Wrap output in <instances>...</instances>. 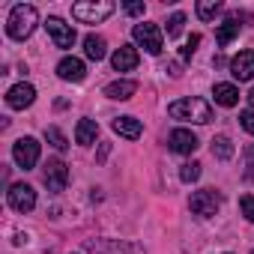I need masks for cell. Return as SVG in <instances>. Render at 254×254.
<instances>
[{
    "label": "cell",
    "instance_id": "cell-31",
    "mask_svg": "<svg viewBox=\"0 0 254 254\" xmlns=\"http://www.w3.org/2000/svg\"><path fill=\"white\" fill-rule=\"evenodd\" d=\"M248 108H251V111H254V90H251V93H248Z\"/></svg>",
    "mask_w": 254,
    "mask_h": 254
},
{
    "label": "cell",
    "instance_id": "cell-8",
    "mask_svg": "<svg viewBox=\"0 0 254 254\" xmlns=\"http://www.w3.org/2000/svg\"><path fill=\"white\" fill-rule=\"evenodd\" d=\"M6 197H9V206H12L15 212H30V209L36 206V191H33V186H27V183H15V186L6 191Z\"/></svg>",
    "mask_w": 254,
    "mask_h": 254
},
{
    "label": "cell",
    "instance_id": "cell-23",
    "mask_svg": "<svg viewBox=\"0 0 254 254\" xmlns=\"http://www.w3.org/2000/svg\"><path fill=\"white\" fill-rule=\"evenodd\" d=\"M45 141H48L54 150H60V153H66V150H69V141H66V135L57 129V126H48V129H45Z\"/></svg>",
    "mask_w": 254,
    "mask_h": 254
},
{
    "label": "cell",
    "instance_id": "cell-4",
    "mask_svg": "<svg viewBox=\"0 0 254 254\" xmlns=\"http://www.w3.org/2000/svg\"><path fill=\"white\" fill-rule=\"evenodd\" d=\"M132 36H135V42L147 51V54H162V48H165V42H162V30L156 27V24H135L132 27Z\"/></svg>",
    "mask_w": 254,
    "mask_h": 254
},
{
    "label": "cell",
    "instance_id": "cell-21",
    "mask_svg": "<svg viewBox=\"0 0 254 254\" xmlns=\"http://www.w3.org/2000/svg\"><path fill=\"white\" fill-rule=\"evenodd\" d=\"M212 156L221 159V162H230L233 159V141L227 135H215L212 138Z\"/></svg>",
    "mask_w": 254,
    "mask_h": 254
},
{
    "label": "cell",
    "instance_id": "cell-28",
    "mask_svg": "<svg viewBox=\"0 0 254 254\" xmlns=\"http://www.w3.org/2000/svg\"><path fill=\"white\" fill-rule=\"evenodd\" d=\"M239 126H242V129H245L248 135H254V111H251V108L239 114Z\"/></svg>",
    "mask_w": 254,
    "mask_h": 254
},
{
    "label": "cell",
    "instance_id": "cell-16",
    "mask_svg": "<svg viewBox=\"0 0 254 254\" xmlns=\"http://www.w3.org/2000/svg\"><path fill=\"white\" fill-rule=\"evenodd\" d=\"M135 90H138L135 81H111V84L105 87V96L114 99V102H126V99L135 96Z\"/></svg>",
    "mask_w": 254,
    "mask_h": 254
},
{
    "label": "cell",
    "instance_id": "cell-26",
    "mask_svg": "<svg viewBox=\"0 0 254 254\" xmlns=\"http://www.w3.org/2000/svg\"><path fill=\"white\" fill-rule=\"evenodd\" d=\"M239 209H242V215L248 221H254V194H242L239 197Z\"/></svg>",
    "mask_w": 254,
    "mask_h": 254
},
{
    "label": "cell",
    "instance_id": "cell-5",
    "mask_svg": "<svg viewBox=\"0 0 254 254\" xmlns=\"http://www.w3.org/2000/svg\"><path fill=\"white\" fill-rule=\"evenodd\" d=\"M189 206H191L194 215H200V218H212V215L221 209V194H215L212 189H200V191L191 194Z\"/></svg>",
    "mask_w": 254,
    "mask_h": 254
},
{
    "label": "cell",
    "instance_id": "cell-30",
    "mask_svg": "<svg viewBox=\"0 0 254 254\" xmlns=\"http://www.w3.org/2000/svg\"><path fill=\"white\" fill-rule=\"evenodd\" d=\"M27 242V233H15V245H24Z\"/></svg>",
    "mask_w": 254,
    "mask_h": 254
},
{
    "label": "cell",
    "instance_id": "cell-29",
    "mask_svg": "<svg viewBox=\"0 0 254 254\" xmlns=\"http://www.w3.org/2000/svg\"><path fill=\"white\" fill-rule=\"evenodd\" d=\"M126 12H129L132 18H141L144 15V3H126Z\"/></svg>",
    "mask_w": 254,
    "mask_h": 254
},
{
    "label": "cell",
    "instance_id": "cell-24",
    "mask_svg": "<svg viewBox=\"0 0 254 254\" xmlns=\"http://www.w3.org/2000/svg\"><path fill=\"white\" fill-rule=\"evenodd\" d=\"M180 180H183V183H194V180H200V165H197V162H186V165L180 168Z\"/></svg>",
    "mask_w": 254,
    "mask_h": 254
},
{
    "label": "cell",
    "instance_id": "cell-27",
    "mask_svg": "<svg viewBox=\"0 0 254 254\" xmlns=\"http://www.w3.org/2000/svg\"><path fill=\"white\" fill-rule=\"evenodd\" d=\"M197 45H200V36H197V33H191V36H189V42L183 45V51H180V57H183V60H189V57L194 54V48H197Z\"/></svg>",
    "mask_w": 254,
    "mask_h": 254
},
{
    "label": "cell",
    "instance_id": "cell-7",
    "mask_svg": "<svg viewBox=\"0 0 254 254\" xmlns=\"http://www.w3.org/2000/svg\"><path fill=\"white\" fill-rule=\"evenodd\" d=\"M42 180H45V186H48V191H63L66 189V183H69V168H66V162H60V159H48L45 162V171H42Z\"/></svg>",
    "mask_w": 254,
    "mask_h": 254
},
{
    "label": "cell",
    "instance_id": "cell-25",
    "mask_svg": "<svg viewBox=\"0 0 254 254\" xmlns=\"http://www.w3.org/2000/svg\"><path fill=\"white\" fill-rule=\"evenodd\" d=\"M183 24H186V15L183 12H174L168 18V36H180L183 33Z\"/></svg>",
    "mask_w": 254,
    "mask_h": 254
},
{
    "label": "cell",
    "instance_id": "cell-10",
    "mask_svg": "<svg viewBox=\"0 0 254 254\" xmlns=\"http://www.w3.org/2000/svg\"><path fill=\"white\" fill-rule=\"evenodd\" d=\"M168 147H171V153L191 156V153L200 147V141H197V135H194V132H189V129H174V132H171V138H168Z\"/></svg>",
    "mask_w": 254,
    "mask_h": 254
},
{
    "label": "cell",
    "instance_id": "cell-13",
    "mask_svg": "<svg viewBox=\"0 0 254 254\" xmlns=\"http://www.w3.org/2000/svg\"><path fill=\"white\" fill-rule=\"evenodd\" d=\"M138 48L135 45H120L117 51H114V57H111V66L117 69V72H132L135 66H138Z\"/></svg>",
    "mask_w": 254,
    "mask_h": 254
},
{
    "label": "cell",
    "instance_id": "cell-6",
    "mask_svg": "<svg viewBox=\"0 0 254 254\" xmlns=\"http://www.w3.org/2000/svg\"><path fill=\"white\" fill-rule=\"evenodd\" d=\"M12 159H15V165L24 168V171L36 168V162H39V141H36V138H18L15 147H12Z\"/></svg>",
    "mask_w": 254,
    "mask_h": 254
},
{
    "label": "cell",
    "instance_id": "cell-22",
    "mask_svg": "<svg viewBox=\"0 0 254 254\" xmlns=\"http://www.w3.org/2000/svg\"><path fill=\"white\" fill-rule=\"evenodd\" d=\"M221 12V0H200L197 3V18L200 21H212Z\"/></svg>",
    "mask_w": 254,
    "mask_h": 254
},
{
    "label": "cell",
    "instance_id": "cell-15",
    "mask_svg": "<svg viewBox=\"0 0 254 254\" xmlns=\"http://www.w3.org/2000/svg\"><path fill=\"white\" fill-rule=\"evenodd\" d=\"M111 126H114V132H117L120 138H129V141H138L141 132H144L141 120H135V117H117Z\"/></svg>",
    "mask_w": 254,
    "mask_h": 254
},
{
    "label": "cell",
    "instance_id": "cell-2",
    "mask_svg": "<svg viewBox=\"0 0 254 254\" xmlns=\"http://www.w3.org/2000/svg\"><path fill=\"white\" fill-rule=\"evenodd\" d=\"M36 21H39L36 6H30V3H18V6L9 12V18H6V33H9L12 39L24 42V39L36 30Z\"/></svg>",
    "mask_w": 254,
    "mask_h": 254
},
{
    "label": "cell",
    "instance_id": "cell-12",
    "mask_svg": "<svg viewBox=\"0 0 254 254\" xmlns=\"http://www.w3.org/2000/svg\"><path fill=\"white\" fill-rule=\"evenodd\" d=\"M230 75L236 81H251L254 78V51H239L230 60Z\"/></svg>",
    "mask_w": 254,
    "mask_h": 254
},
{
    "label": "cell",
    "instance_id": "cell-19",
    "mask_svg": "<svg viewBox=\"0 0 254 254\" xmlns=\"http://www.w3.org/2000/svg\"><path fill=\"white\" fill-rule=\"evenodd\" d=\"M84 54L90 57V60H105V54H108V45H105V39L102 36H96V33H90V36H84Z\"/></svg>",
    "mask_w": 254,
    "mask_h": 254
},
{
    "label": "cell",
    "instance_id": "cell-3",
    "mask_svg": "<svg viewBox=\"0 0 254 254\" xmlns=\"http://www.w3.org/2000/svg\"><path fill=\"white\" fill-rule=\"evenodd\" d=\"M114 12V3L111 0H81V3H75L72 6V18L75 21H81V24H99V21H105L108 15Z\"/></svg>",
    "mask_w": 254,
    "mask_h": 254
},
{
    "label": "cell",
    "instance_id": "cell-9",
    "mask_svg": "<svg viewBox=\"0 0 254 254\" xmlns=\"http://www.w3.org/2000/svg\"><path fill=\"white\" fill-rule=\"evenodd\" d=\"M45 30H48V36H51V42L57 48H72L75 45V27L66 24L63 18H48L45 21Z\"/></svg>",
    "mask_w": 254,
    "mask_h": 254
},
{
    "label": "cell",
    "instance_id": "cell-14",
    "mask_svg": "<svg viewBox=\"0 0 254 254\" xmlns=\"http://www.w3.org/2000/svg\"><path fill=\"white\" fill-rule=\"evenodd\" d=\"M57 75H60L63 81H75V84H81V81L87 78V66H84L78 57H63V60L57 63Z\"/></svg>",
    "mask_w": 254,
    "mask_h": 254
},
{
    "label": "cell",
    "instance_id": "cell-18",
    "mask_svg": "<svg viewBox=\"0 0 254 254\" xmlns=\"http://www.w3.org/2000/svg\"><path fill=\"white\" fill-rule=\"evenodd\" d=\"M96 135H99V126H96V120H90V117L78 120V126H75V141H78L81 147H90V144L96 141Z\"/></svg>",
    "mask_w": 254,
    "mask_h": 254
},
{
    "label": "cell",
    "instance_id": "cell-20",
    "mask_svg": "<svg viewBox=\"0 0 254 254\" xmlns=\"http://www.w3.org/2000/svg\"><path fill=\"white\" fill-rule=\"evenodd\" d=\"M212 96H215V102H218L221 108H233V105L239 102V90H236L233 84H215V87H212Z\"/></svg>",
    "mask_w": 254,
    "mask_h": 254
},
{
    "label": "cell",
    "instance_id": "cell-1",
    "mask_svg": "<svg viewBox=\"0 0 254 254\" xmlns=\"http://www.w3.org/2000/svg\"><path fill=\"white\" fill-rule=\"evenodd\" d=\"M168 114L174 120H186V123H197V126H206L212 123V105L203 102V99H180V102H171L168 105Z\"/></svg>",
    "mask_w": 254,
    "mask_h": 254
},
{
    "label": "cell",
    "instance_id": "cell-17",
    "mask_svg": "<svg viewBox=\"0 0 254 254\" xmlns=\"http://www.w3.org/2000/svg\"><path fill=\"white\" fill-rule=\"evenodd\" d=\"M236 36H239V15H230V18H224V21L218 24V30H215V42L224 48V45H230Z\"/></svg>",
    "mask_w": 254,
    "mask_h": 254
},
{
    "label": "cell",
    "instance_id": "cell-11",
    "mask_svg": "<svg viewBox=\"0 0 254 254\" xmlns=\"http://www.w3.org/2000/svg\"><path fill=\"white\" fill-rule=\"evenodd\" d=\"M36 102V90H33V84H15L9 93H6V105L9 108H15V111H24V108H30Z\"/></svg>",
    "mask_w": 254,
    "mask_h": 254
}]
</instances>
